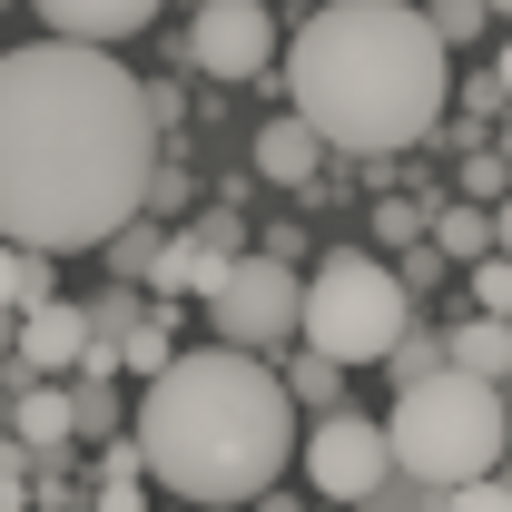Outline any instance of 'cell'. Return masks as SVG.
I'll return each mask as SVG.
<instances>
[{"label":"cell","mask_w":512,"mask_h":512,"mask_svg":"<svg viewBox=\"0 0 512 512\" xmlns=\"http://www.w3.org/2000/svg\"><path fill=\"white\" fill-rule=\"evenodd\" d=\"M493 89H503V109H512V40L493 50Z\"/></svg>","instance_id":"4dcf8cb0"},{"label":"cell","mask_w":512,"mask_h":512,"mask_svg":"<svg viewBox=\"0 0 512 512\" xmlns=\"http://www.w3.org/2000/svg\"><path fill=\"white\" fill-rule=\"evenodd\" d=\"M197 306H207V325H217V345L276 365V355L296 345V266H286V256H237Z\"/></svg>","instance_id":"8992f818"},{"label":"cell","mask_w":512,"mask_h":512,"mask_svg":"<svg viewBox=\"0 0 512 512\" xmlns=\"http://www.w3.org/2000/svg\"><path fill=\"white\" fill-rule=\"evenodd\" d=\"M384 453H394V473L424 483V493L483 483V473H503V453H512V394L444 365V375H424V384L394 394V414H384Z\"/></svg>","instance_id":"277c9868"},{"label":"cell","mask_w":512,"mask_h":512,"mask_svg":"<svg viewBox=\"0 0 512 512\" xmlns=\"http://www.w3.org/2000/svg\"><path fill=\"white\" fill-rule=\"evenodd\" d=\"M247 256V237H237V217L227 207H207L197 227H178V237H158V256H148V276H138V296L148 306H178V296H207L227 266Z\"/></svg>","instance_id":"9c48e42d"},{"label":"cell","mask_w":512,"mask_h":512,"mask_svg":"<svg viewBox=\"0 0 512 512\" xmlns=\"http://www.w3.org/2000/svg\"><path fill=\"white\" fill-rule=\"evenodd\" d=\"M138 316H148V296H138V286H109V296L89 306V345H109V355H119L128 335H138Z\"/></svg>","instance_id":"d6986e66"},{"label":"cell","mask_w":512,"mask_h":512,"mask_svg":"<svg viewBox=\"0 0 512 512\" xmlns=\"http://www.w3.org/2000/svg\"><path fill=\"white\" fill-rule=\"evenodd\" d=\"M483 217H493V256H512V188L493 197V207H483Z\"/></svg>","instance_id":"f546056e"},{"label":"cell","mask_w":512,"mask_h":512,"mask_svg":"<svg viewBox=\"0 0 512 512\" xmlns=\"http://www.w3.org/2000/svg\"><path fill=\"white\" fill-rule=\"evenodd\" d=\"M444 365L473 384H512V325L503 316H453L444 325Z\"/></svg>","instance_id":"5bb4252c"},{"label":"cell","mask_w":512,"mask_h":512,"mask_svg":"<svg viewBox=\"0 0 512 512\" xmlns=\"http://www.w3.org/2000/svg\"><path fill=\"white\" fill-rule=\"evenodd\" d=\"M493 483H503V503H512V453H503V473H493Z\"/></svg>","instance_id":"1f68e13d"},{"label":"cell","mask_w":512,"mask_h":512,"mask_svg":"<svg viewBox=\"0 0 512 512\" xmlns=\"http://www.w3.org/2000/svg\"><path fill=\"white\" fill-rule=\"evenodd\" d=\"M0 355H10V316H0Z\"/></svg>","instance_id":"836d02e7"},{"label":"cell","mask_w":512,"mask_h":512,"mask_svg":"<svg viewBox=\"0 0 512 512\" xmlns=\"http://www.w3.org/2000/svg\"><path fill=\"white\" fill-rule=\"evenodd\" d=\"M188 69H207L217 89H247L276 69V10H256V0H197L188 20Z\"/></svg>","instance_id":"ba28073f"},{"label":"cell","mask_w":512,"mask_h":512,"mask_svg":"<svg viewBox=\"0 0 512 512\" xmlns=\"http://www.w3.org/2000/svg\"><path fill=\"white\" fill-rule=\"evenodd\" d=\"M424 247L444 256V266H473V256H493V217H483L473 197H453V207L424 217Z\"/></svg>","instance_id":"9a60e30c"},{"label":"cell","mask_w":512,"mask_h":512,"mask_svg":"<svg viewBox=\"0 0 512 512\" xmlns=\"http://www.w3.org/2000/svg\"><path fill=\"white\" fill-rule=\"evenodd\" d=\"M355 512H444V493H424V483H404V473H384V483H375V493H365Z\"/></svg>","instance_id":"d4e9b609"},{"label":"cell","mask_w":512,"mask_h":512,"mask_svg":"<svg viewBox=\"0 0 512 512\" xmlns=\"http://www.w3.org/2000/svg\"><path fill=\"white\" fill-rule=\"evenodd\" d=\"M296 119L335 158H404L453 109V50L424 30L414 0H325L276 50Z\"/></svg>","instance_id":"7a4b0ae2"},{"label":"cell","mask_w":512,"mask_h":512,"mask_svg":"<svg viewBox=\"0 0 512 512\" xmlns=\"http://www.w3.org/2000/svg\"><path fill=\"white\" fill-rule=\"evenodd\" d=\"M276 384H286L296 414H335V404H345V365H325V355H306V345H286Z\"/></svg>","instance_id":"2e32d148"},{"label":"cell","mask_w":512,"mask_h":512,"mask_svg":"<svg viewBox=\"0 0 512 512\" xmlns=\"http://www.w3.org/2000/svg\"><path fill=\"white\" fill-rule=\"evenodd\" d=\"M414 325V296L365 247H335L316 276H296V345L325 365H384V345Z\"/></svg>","instance_id":"5b68a950"},{"label":"cell","mask_w":512,"mask_h":512,"mask_svg":"<svg viewBox=\"0 0 512 512\" xmlns=\"http://www.w3.org/2000/svg\"><path fill=\"white\" fill-rule=\"evenodd\" d=\"M296 473H306V493L335 512H355L365 493H375L384 473H394V453H384V424L375 414H316V424H296Z\"/></svg>","instance_id":"52a82bcc"},{"label":"cell","mask_w":512,"mask_h":512,"mask_svg":"<svg viewBox=\"0 0 512 512\" xmlns=\"http://www.w3.org/2000/svg\"><path fill=\"white\" fill-rule=\"evenodd\" d=\"M158 168V128L138 99V69L79 40L0 50V237L30 256L109 247Z\"/></svg>","instance_id":"6da1fadb"},{"label":"cell","mask_w":512,"mask_h":512,"mask_svg":"<svg viewBox=\"0 0 512 512\" xmlns=\"http://www.w3.org/2000/svg\"><path fill=\"white\" fill-rule=\"evenodd\" d=\"M50 20V40H79V50H109V40H138L168 0H30Z\"/></svg>","instance_id":"7c38bea8"},{"label":"cell","mask_w":512,"mask_h":512,"mask_svg":"<svg viewBox=\"0 0 512 512\" xmlns=\"http://www.w3.org/2000/svg\"><path fill=\"white\" fill-rule=\"evenodd\" d=\"M79 355H89V306L50 296V306L10 316V365H20V375H69Z\"/></svg>","instance_id":"30bf717a"},{"label":"cell","mask_w":512,"mask_h":512,"mask_svg":"<svg viewBox=\"0 0 512 512\" xmlns=\"http://www.w3.org/2000/svg\"><path fill=\"white\" fill-rule=\"evenodd\" d=\"M463 286H473V316H503L512 325V256H473Z\"/></svg>","instance_id":"44dd1931"},{"label":"cell","mask_w":512,"mask_h":512,"mask_svg":"<svg viewBox=\"0 0 512 512\" xmlns=\"http://www.w3.org/2000/svg\"><path fill=\"white\" fill-rule=\"evenodd\" d=\"M414 237H424V207H414V197H375V247H414Z\"/></svg>","instance_id":"cb8c5ba5"},{"label":"cell","mask_w":512,"mask_h":512,"mask_svg":"<svg viewBox=\"0 0 512 512\" xmlns=\"http://www.w3.org/2000/svg\"><path fill=\"white\" fill-rule=\"evenodd\" d=\"M424 30H434L444 50H463V40H483V30H493V10H483V0H424Z\"/></svg>","instance_id":"ffe728a7"},{"label":"cell","mask_w":512,"mask_h":512,"mask_svg":"<svg viewBox=\"0 0 512 512\" xmlns=\"http://www.w3.org/2000/svg\"><path fill=\"white\" fill-rule=\"evenodd\" d=\"M128 444H138V483H158L178 512H227V503H256L296 463V404H286L266 355L197 345V355H168L148 375Z\"/></svg>","instance_id":"3957f363"},{"label":"cell","mask_w":512,"mask_h":512,"mask_svg":"<svg viewBox=\"0 0 512 512\" xmlns=\"http://www.w3.org/2000/svg\"><path fill=\"white\" fill-rule=\"evenodd\" d=\"M0 365H10V355H0ZM0 414H10V444L30 453V463H60V453L79 444V434H69V384H50V375H20V365H10V404H0Z\"/></svg>","instance_id":"8fae6325"},{"label":"cell","mask_w":512,"mask_h":512,"mask_svg":"<svg viewBox=\"0 0 512 512\" xmlns=\"http://www.w3.org/2000/svg\"><path fill=\"white\" fill-rule=\"evenodd\" d=\"M60 286H50V256H30V247H10L0 237V316H30V306H50Z\"/></svg>","instance_id":"e0dca14e"},{"label":"cell","mask_w":512,"mask_h":512,"mask_svg":"<svg viewBox=\"0 0 512 512\" xmlns=\"http://www.w3.org/2000/svg\"><path fill=\"white\" fill-rule=\"evenodd\" d=\"M99 483H138V444H99Z\"/></svg>","instance_id":"f1b7e54d"},{"label":"cell","mask_w":512,"mask_h":512,"mask_svg":"<svg viewBox=\"0 0 512 512\" xmlns=\"http://www.w3.org/2000/svg\"><path fill=\"white\" fill-rule=\"evenodd\" d=\"M503 188H512V178H503V158H493V148H463V197H473V207H493Z\"/></svg>","instance_id":"484cf974"},{"label":"cell","mask_w":512,"mask_h":512,"mask_svg":"<svg viewBox=\"0 0 512 512\" xmlns=\"http://www.w3.org/2000/svg\"><path fill=\"white\" fill-rule=\"evenodd\" d=\"M99 256L119 266V286H138V276H148V256H158V227H148V217H128V227H119V237H109Z\"/></svg>","instance_id":"7402d4cb"},{"label":"cell","mask_w":512,"mask_h":512,"mask_svg":"<svg viewBox=\"0 0 512 512\" xmlns=\"http://www.w3.org/2000/svg\"><path fill=\"white\" fill-rule=\"evenodd\" d=\"M483 10H493V20H512V0H483Z\"/></svg>","instance_id":"d6a6232c"},{"label":"cell","mask_w":512,"mask_h":512,"mask_svg":"<svg viewBox=\"0 0 512 512\" xmlns=\"http://www.w3.org/2000/svg\"><path fill=\"white\" fill-rule=\"evenodd\" d=\"M384 365H394V384H424V375H444V325H404V335L384 345Z\"/></svg>","instance_id":"ac0fdd59"},{"label":"cell","mask_w":512,"mask_h":512,"mask_svg":"<svg viewBox=\"0 0 512 512\" xmlns=\"http://www.w3.org/2000/svg\"><path fill=\"white\" fill-rule=\"evenodd\" d=\"M256 178H266V188H316L325 178V148H316V128L296 119V109L256 128Z\"/></svg>","instance_id":"4fadbf2b"},{"label":"cell","mask_w":512,"mask_h":512,"mask_svg":"<svg viewBox=\"0 0 512 512\" xmlns=\"http://www.w3.org/2000/svg\"><path fill=\"white\" fill-rule=\"evenodd\" d=\"M168 355H178V345H168V325H158V316H138V335L119 345V375H138V384H148L158 365H168Z\"/></svg>","instance_id":"603a6c76"},{"label":"cell","mask_w":512,"mask_h":512,"mask_svg":"<svg viewBox=\"0 0 512 512\" xmlns=\"http://www.w3.org/2000/svg\"><path fill=\"white\" fill-rule=\"evenodd\" d=\"M444 512H512V503H503V483L483 473V483H453V493H444Z\"/></svg>","instance_id":"4316f807"},{"label":"cell","mask_w":512,"mask_h":512,"mask_svg":"<svg viewBox=\"0 0 512 512\" xmlns=\"http://www.w3.org/2000/svg\"><path fill=\"white\" fill-rule=\"evenodd\" d=\"M256 10H276V0H256Z\"/></svg>","instance_id":"e575fe53"},{"label":"cell","mask_w":512,"mask_h":512,"mask_svg":"<svg viewBox=\"0 0 512 512\" xmlns=\"http://www.w3.org/2000/svg\"><path fill=\"white\" fill-rule=\"evenodd\" d=\"M89 512H148L138 483H89Z\"/></svg>","instance_id":"83f0119b"},{"label":"cell","mask_w":512,"mask_h":512,"mask_svg":"<svg viewBox=\"0 0 512 512\" xmlns=\"http://www.w3.org/2000/svg\"><path fill=\"white\" fill-rule=\"evenodd\" d=\"M168 512H178V503H168Z\"/></svg>","instance_id":"d590c367"}]
</instances>
